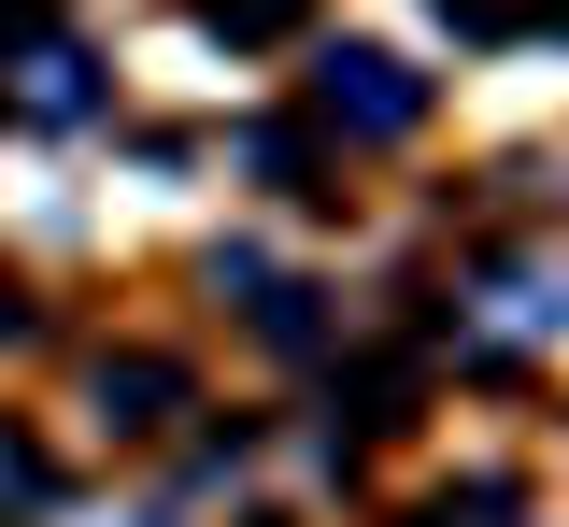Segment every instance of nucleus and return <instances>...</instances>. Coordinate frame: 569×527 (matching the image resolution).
Segmentation results:
<instances>
[{"label":"nucleus","instance_id":"f257e3e1","mask_svg":"<svg viewBox=\"0 0 569 527\" xmlns=\"http://www.w3.org/2000/svg\"><path fill=\"white\" fill-rule=\"evenodd\" d=\"M313 115H328V129H356V143H399V129L427 115V86L399 72L385 43H342V58H313Z\"/></svg>","mask_w":569,"mask_h":527},{"label":"nucleus","instance_id":"f03ea898","mask_svg":"<svg viewBox=\"0 0 569 527\" xmlns=\"http://www.w3.org/2000/svg\"><path fill=\"white\" fill-rule=\"evenodd\" d=\"M541 328H569L556 271H485V314H470L456 342H470V357H512V342H541Z\"/></svg>","mask_w":569,"mask_h":527},{"label":"nucleus","instance_id":"7ed1b4c3","mask_svg":"<svg viewBox=\"0 0 569 527\" xmlns=\"http://www.w3.org/2000/svg\"><path fill=\"white\" fill-rule=\"evenodd\" d=\"M171 399H186L171 357H114V371H100V414H114V428H171Z\"/></svg>","mask_w":569,"mask_h":527},{"label":"nucleus","instance_id":"20e7f679","mask_svg":"<svg viewBox=\"0 0 569 527\" xmlns=\"http://www.w3.org/2000/svg\"><path fill=\"white\" fill-rule=\"evenodd\" d=\"M14 100H29L43 129H58V115H86V100H100V86H86V43H29V86H14Z\"/></svg>","mask_w":569,"mask_h":527},{"label":"nucleus","instance_id":"39448f33","mask_svg":"<svg viewBox=\"0 0 569 527\" xmlns=\"http://www.w3.org/2000/svg\"><path fill=\"white\" fill-rule=\"evenodd\" d=\"M200 29H228V43H271V29H299V0H200Z\"/></svg>","mask_w":569,"mask_h":527},{"label":"nucleus","instance_id":"423d86ee","mask_svg":"<svg viewBox=\"0 0 569 527\" xmlns=\"http://www.w3.org/2000/svg\"><path fill=\"white\" fill-rule=\"evenodd\" d=\"M242 171H257V186H299V171H313V143H299V129H257V143H242Z\"/></svg>","mask_w":569,"mask_h":527},{"label":"nucleus","instance_id":"0eeeda50","mask_svg":"<svg viewBox=\"0 0 569 527\" xmlns=\"http://www.w3.org/2000/svg\"><path fill=\"white\" fill-rule=\"evenodd\" d=\"M0 328H14V286H0Z\"/></svg>","mask_w":569,"mask_h":527},{"label":"nucleus","instance_id":"6e6552de","mask_svg":"<svg viewBox=\"0 0 569 527\" xmlns=\"http://www.w3.org/2000/svg\"><path fill=\"white\" fill-rule=\"evenodd\" d=\"M556 14H569V0H556Z\"/></svg>","mask_w":569,"mask_h":527}]
</instances>
